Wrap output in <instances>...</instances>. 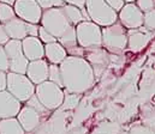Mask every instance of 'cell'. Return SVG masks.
Masks as SVG:
<instances>
[{"mask_svg": "<svg viewBox=\"0 0 155 134\" xmlns=\"http://www.w3.org/2000/svg\"><path fill=\"white\" fill-rule=\"evenodd\" d=\"M142 120H143V125L147 127H150L154 129V108L149 109V113H146L142 109Z\"/></svg>", "mask_w": 155, "mask_h": 134, "instance_id": "cell-28", "label": "cell"}, {"mask_svg": "<svg viewBox=\"0 0 155 134\" xmlns=\"http://www.w3.org/2000/svg\"><path fill=\"white\" fill-rule=\"evenodd\" d=\"M36 2L42 10H48L52 7H61L65 4L63 0H36Z\"/></svg>", "mask_w": 155, "mask_h": 134, "instance_id": "cell-26", "label": "cell"}, {"mask_svg": "<svg viewBox=\"0 0 155 134\" xmlns=\"http://www.w3.org/2000/svg\"><path fill=\"white\" fill-rule=\"evenodd\" d=\"M16 17L15 10L11 5L0 2V24H4Z\"/></svg>", "mask_w": 155, "mask_h": 134, "instance_id": "cell-23", "label": "cell"}, {"mask_svg": "<svg viewBox=\"0 0 155 134\" xmlns=\"http://www.w3.org/2000/svg\"><path fill=\"white\" fill-rule=\"evenodd\" d=\"M77 45L84 49L101 47V26L91 20H83L75 26Z\"/></svg>", "mask_w": 155, "mask_h": 134, "instance_id": "cell-7", "label": "cell"}, {"mask_svg": "<svg viewBox=\"0 0 155 134\" xmlns=\"http://www.w3.org/2000/svg\"><path fill=\"white\" fill-rule=\"evenodd\" d=\"M81 98L82 95L79 93H70L64 91V99L59 108H61V110H75L81 102Z\"/></svg>", "mask_w": 155, "mask_h": 134, "instance_id": "cell-21", "label": "cell"}, {"mask_svg": "<svg viewBox=\"0 0 155 134\" xmlns=\"http://www.w3.org/2000/svg\"><path fill=\"white\" fill-rule=\"evenodd\" d=\"M0 70L4 72H8V60H7L4 45H0Z\"/></svg>", "mask_w": 155, "mask_h": 134, "instance_id": "cell-31", "label": "cell"}, {"mask_svg": "<svg viewBox=\"0 0 155 134\" xmlns=\"http://www.w3.org/2000/svg\"><path fill=\"white\" fill-rule=\"evenodd\" d=\"M22 108V103L7 90L0 91V120L16 117Z\"/></svg>", "mask_w": 155, "mask_h": 134, "instance_id": "cell-14", "label": "cell"}, {"mask_svg": "<svg viewBox=\"0 0 155 134\" xmlns=\"http://www.w3.org/2000/svg\"><path fill=\"white\" fill-rule=\"evenodd\" d=\"M24 103H25L27 107H30V108H33L34 110H36L41 116H42V115H47V114H49V110L46 109V108L42 105V103L38 99V97H36L35 93H34L31 97H29Z\"/></svg>", "mask_w": 155, "mask_h": 134, "instance_id": "cell-24", "label": "cell"}, {"mask_svg": "<svg viewBox=\"0 0 155 134\" xmlns=\"http://www.w3.org/2000/svg\"><path fill=\"white\" fill-rule=\"evenodd\" d=\"M118 22L127 29H137L143 24V12L135 2H125L118 12Z\"/></svg>", "mask_w": 155, "mask_h": 134, "instance_id": "cell-11", "label": "cell"}, {"mask_svg": "<svg viewBox=\"0 0 155 134\" xmlns=\"http://www.w3.org/2000/svg\"><path fill=\"white\" fill-rule=\"evenodd\" d=\"M126 35H127L126 50H130L131 53L142 51L154 40V31L142 33L138 29H127Z\"/></svg>", "mask_w": 155, "mask_h": 134, "instance_id": "cell-12", "label": "cell"}, {"mask_svg": "<svg viewBox=\"0 0 155 134\" xmlns=\"http://www.w3.org/2000/svg\"><path fill=\"white\" fill-rule=\"evenodd\" d=\"M126 29L117 20L113 24L101 28V47L110 54L123 55L126 50Z\"/></svg>", "mask_w": 155, "mask_h": 134, "instance_id": "cell-3", "label": "cell"}, {"mask_svg": "<svg viewBox=\"0 0 155 134\" xmlns=\"http://www.w3.org/2000/svg\"><path fill=\"white\" fill-rule=\"evenodd\" d=\"M106 2H107V5L111 7V8H113L114 11H116L117 13L120 11V8L124 6V0H105Z\"/></svg>", "mask_w": 155, "mask_h": 134, "instance_id": "cell-34", "label": "cell"}, {"mask_svg": "<svg viewBox=\"0 0 155 134\" xmlns=\"http://www.w3.org/2000/svg\"><path fill=\"white\" fill-rule=\"evenodd\" d=\"M6 90L21 103H24L35 93V85L25 74L6 72Z\"/></svg>", "mask_w": 155, "mask_h": 134, "instance_id": "cell-5", "label": "cell"}, {"mask_svg": "<svg viewBox=\"0 0 155 134\" xmlns=\"http://www.w3.org/2000/svg\"><path fill=\"white\" fill-rule=\"evenodd\" d=\"M124 2H135V0H124Z\"/></svg>", "mask_w": 155, "mask_h": 134, "instance_id": "cell-39", "label": "cell"}, {"mask_svg": "<svg viewBox=\"0 0 155 134\" xmlns=\"http://www.w3.org/2000/svg\"><path fill=\"white\" fill-rule=\"evenodd\" d=\"M47 80L57 84L58 86L63 88V82H61V74H60V70H59V65H53L49 64L48 65V78Z\"/></svg>", "mask_w": 155, "mask_h": 134, "instance_id": "cell-22", "label": "cell"}, {"mask_svg": "<svg viewBox=\"0 0 155 134\" xmlns=\"http://www.w3.org/2000/svg\"><path fill=\"white\" fill-rule=\"evenodd\" d=\"M27 36H33L38 37L39 35V24H33V23H27Z\"/></svg>", "mask_w": 155, "mask_h": 134, "instance_id": "cell-33", "label": "cell"}, {"mask_svg": "<svg viewBox=\"0 0 155 134\" xmlns=\"http://www.w3.org/2000/svg\"><path fill=\"white\" fill-rule=\"evenodd\" d=\"M66 54L70 55V56H79V58H83L84 55V48L79 47V45H75V47H71V48H68L66 49Z\"/></svg>", "mask_w": 155, "mask_h": 134, "instance_id": "cell-32", "label": "cell"}, {"mask_svg": "<svg viewBox=\"0 0 155 134\" xmlns=\"http://www.w3.org/2000/svg\"><path fill=\"white\" fill-rule=\"evenodd\" d=\"M148 31L155 30V10H150L147 12H143V24H142Z\"/></svg>", "mask_w": 155, "mask_h": 134, "instance_id": "cell-25", "label": "cell"}, {"mask_svg": "<svg viewBox=\"0 0 155 134\" xmlns=\"http://www.w3.org/2000/svg\"><path fill=\"white\" fill-rule=\"evenodd\" d=\"M65 4H69V5H74L78 8H83L84 5H85V0H63Z\"/></svg>", "mask_w": 155, "mask_h": 134, "instance_id": "cell-36", "label": "cell"}, {"mask_svg": "<svg viewBox=\"0 0 155 134\" xmlns=\"http://www.w3.org/2000/svg\"><path fill=\"white\" fill-rule=\"evenodd\" d=\"M22 50L24 56L28 59V61L33 60H40L45 58V49L43 43L39 40V37L27 36L22 41Z\"/></svg>", "mask_w": 155, "mask_h": 134, "instance_id": "cell-16", "label": "cell"}, {"mask_svg": "<svg viewBox=\"0 0 155 134\" xmlns=\"http://www.w3.org/2000/svg\"><path fill=\"white\" fill-rule=\"evenodd\" d=\"M39 40L43 43V45H47V43H52V42H57L55 37L52 36L46 29H43L41 25H39V35H38Z\"/></svg>", "mask_w": 155, "mask_h": 134, "instance_id": "cell-27", "label": "cell"}, {"mask_svg": "<svg viewBox=\"0 0 155 134\" xmlns=\"http://www.w3.org/2000/svg\"><path fill=\"white\" fill-rule=\"evenodd\" d=\"M120 134H129V133H126V132H123V133H120Z\"/></svg>", "mask_w": 155, "mask_h": 134, "instance_id": "cell-40", "label": "cell"}, {"mask_svg": "<svg viewBox=\"0 0 155 134\" xmlns=\"http://www.w3.org/2000/svg\"><path fill=\"white\" fill-rule=\"evenodd\" d=\"M129 134H155V133L153 128L147 127L144 125H138V126H134L129 131Z\"/></svg>", "mask_w": 155, "mask_h": 134, "instance_id": "cell-30", "label": "cell"}, {"mask_svg": "<svg viewBox=\"0 0 155 134\" xmlns=\"http://www.w3.org/2000/svg\"><path fill=\"white\" fill-rule=\"evenodd\" d=\"M16 0H0V2H4V4H7V5H13Z\"/></svg>", "mask_w": 155, "mask_h": 134, "instance_id": "cell-38", "label": "cell"}, {"mask_svg": "<svg viewBox=\"0 0 155 134\" xmlns=\"http://www.w3.org/2000/svg\"><path fill=\"white\" fill-rule=\"evenodd\" d=\"M8 41H10V37L6 34V31L4 29V25L0 24V45H4L5 43H7Z\"/></svg>", "mask_w": 155, "mask_h": 134, "instance_id": "cell-35", "label": "cell"}, {"mask_svg": "<svg viewBox=\"0 0 155 134\" xmlns=\"http://www.w3.org/2000/svg\"><path fill=\"white\" fill-rule=\"evenodd\" d=\"M48 65L49 64L45 59L29 61L27 66L25 76L34 85L41 84L46 82L48 78Z\"/></svg>", "mask_w": 155, "mask_h": 134, "instance_id": "cell-13", "label": "cell"}, {"mask_svg": "<svg viewBox=\"0 0 155 134\" xmlns=\"http://www.w3.org/2000/svg\"><path fill=\"white\" fill-rule=\"evenodd\" d=\"M40 24L65 49L77 45L75 25L70 23L61 7L42 10Z\"/></svg>", "mask_w": 155, "mask_h": 134, "instance_id": "cell-2", "label": "cell"}, {"mask_svg": "<svg viewBox=\"0 0 155 134\" xmlns=\"http://www.w3.org/2000/svg\"><path fill=\"white\" fill-rule=\"evenodd\" d=\"M89 19L99 26H107L118 20V13L105 0H85L84 5Z\"/></svg>", "mask_w": 155, "mask_h": 134, "instance_id": "cell-4", "label": "cell"}, {"mask_svg": "<svg viewBox=\"0 0 155 134\" xmlns=\"http://www.w3.org/2000/svg\"><path fill=\"white\" fill-rule=\"evenodd\" d=\"M61 8H63L64 13L66 14L68 19L70 20V23L72 25L76 26L78 23L84 20L83 16L81 13V8H78V7L74 6V5H69V4H64V6H61Z\"/></svg>", "mask_w": 155, "mask_h": 134, "instance_id": "cell-20", "label": "cell"}, {"mask_svg": "<svg viewBox=\"0 0 155 134\" xmlns=\"http://www.w3.org/2000/svg\"><path fill=\"white\" fill-rule=\"evenodd\" d=\"M12 7L15 10L16 17L27 23L40 24L42 8L39 6L36 0H16Z\"/></svg>", "mask_w": 155, "mask_h": 134, "instance_id": "cell-10", "label": "cell"}, {"mask_svg": "<svg viewBox=\"0 0 155 134\" xmlns=\"http://www.w3.org/2000/svg\"><path fill=\"white\" fill-rule=\"evenodd\" d=\"M6 90V72L0 70V91Z\"/></svg>", "mask_w": 155, "mask_h": 134, "instance_id": "cell-37", "label": "cell"}, {"mask_svg": "<svg viewBox=\"0 0 155 134\" xmlns=\"http://www.w3.org/2000/svg\"><path fill=\"white\" fill-rule=\"evenodd\" d=\"M16 119L18 120L19 125L24 129L25 133H31L34 132L41 123V115L36 110H34L30 107L22 105L19 113L17 114Z\"/></svg>", "mask_w": 155, "mask_h": 134, "instance_id": "cell-15", "label": "cell"}, {"mask_svg": "<svg viewBox=\"0 0 155 134\" xmlns=\"http://www.w3.org/2000/svg\"><path fill=\"white\" fill-rule=\"evenodd\" d=\"M4 49L8 60V72L25 74L28 59L24 56L22 50V43L19 40H10L4 45Z\"/></svg>", "mask_w": 155, "mask_h": 134, "instance_id": "cell-8", "label": "cell"}, {"mask_svg": "<svg viewBox=\"0 0 155 134\" xmlns=\"http://www.w3.org/2000/svg\"><path fill=\"white\" fill-rule=\"evenodd\" d=\"M83 58L91 66L95 79H99L110 65V53L102 47L84 49Z\"/></svg>", "mask_w": 155, "mask_h": 134, "instance_id": "cell-9", "label": "cell"}, {"mask_svg": "<svg viewBox=\"0 0 155 134\" xmlns=\"http://www.w3.org/2000/svg\"><path fill=\"white\" fill-rule=\"evenodd\" d=\"M136 6L142 11V12H147L150 10H154V0H135Z\"/></svg>", "mask_w": 155, "mask_h": 134, "instance_id": "cell-29", "label": "cell"}, {"mask_svg": "<svg viewBox=\"0 0 155 134\" xmlns=\"http://www.w3.org/2000/svg\"><path fill=\"white\" fill-rule=\"evenodd\" d=\"M0 134H25L16 117L0 120Z\"/></svg>", "mask_w": 155, "mask_h": 134, "instance_id": "cell-19", "label": "cell"}, {"mask_svg": "<svg viewBox=\"0 0 155 134\" xmlns=\"http://www.w3.org/2000/svg\"><path fill=\"white\" fill-rule=\"evenodd\" d=\"M35 95L42 105L52 111L61 105L64 99V89L49 80H46L35 85Z\"/></svg>", "mask_w": 155, "mask_h": 134, "instance_id": "cell-6", "label": "cell"}, {"mask_svg": "<svg viewBox=\"0 0 155 134\" xmlns=\"http://www.w3.org/2000/svg\"><path fill=\"white\" fill-rule=\"evenodd\" d=\"M6 34L8 35L10 40H19L22 41L24 37H27V22L22 20L18 17L12 18L11 20L2 24Z\"/></svg>", "mask_w": 155, "mask_h": 134, "instance_id": "cell-17", "label": "cell"}, {"mask_svg": "<svg viewBox=\"0 0 155 134\" xmlns=\"http://www.w3.org/2000/svg\"><path fill=\"white\" fill-rule=\"evenodd\" d=\"M63 89L70 93H84L95 84L91 66L84 58L68 55L59 65Z\"/></svg>", "mask_w": 155, "mask_h": 134, "instance_id": "cell-1", "label": "cell"}, {"mask_svg": "<svg viewBox=\"0 0 155 134\" xmlns=\"http://www.w3.org/2000/svg\"><path fill=\"white\" fill-rule=\"evenodd\" d=\"M43 49H45V58L48 64L60 65L61 61L68 56L66 49L59 42H52V43L43 45Z\"/></svg>", "mask_w": 155, "mask_h": 134, "instance_id": "cell-18", "label": "cell"}]
</instances>
